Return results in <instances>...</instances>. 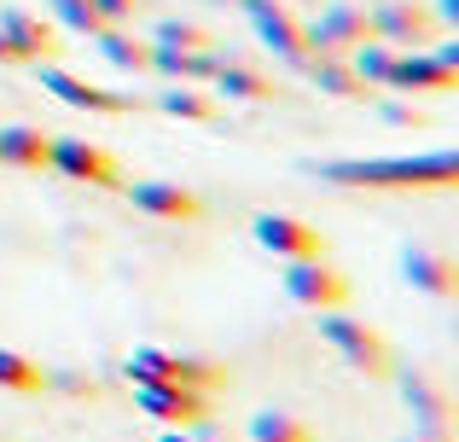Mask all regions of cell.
<instances>
[{
  "instance_id": "cell-12",
  "label": "cell",
  "mask_w": 459,
  "mask_h": 442,
  "mask_svg": "<svg viewBox=\"0 0 459 442\" xmlns=\"http://www.w3.org/2000/svg\"><path fill=\"white\" fill-rule=\"evenodd\" d=\"M128 198H134V210H146L157 221H198L204 216L198 193H186V186H175V181H134Z\"/></svg>"
},
{
  "instance_id": "cell-22",
  "label": "cell",
  "mask_w": 459,
  "mask_h": 442,
  "mask_svg": "<svg viewBox=\"0 0 459 442\" xmlns=\"http://www.w3.org/2000/svg\"><path fill=\"white\" fill-rule=\"evenodd\" d=\"M314 82H320L332 100H360V93H367V82H360L349 65H337V53H320V58H314Z\"/></svg>"
},
{
  "instance_id": "cell-3",
  "label": "cell",
  "mask_w": 459,
  "mask_h": 442,
  "mask_svg": "<svg viewBox=\"0 0 459 442\" xmlns=\"http://www.w3.org/2000/svg\"><path fill=\"white\" fill-rule=\"evenodd\" d=\"M332 181L349 186H448L454 158H425V163H343V169H325Z\"/></svg>"
},
{
  "instance_id": "cell-19",
  "label": "cell",
  "mask_w": 459,
  "mask_h": 442,
  "mask_svg": "<svg viewBox=\"0 0 459 442\" xmlns=\"http://www.w3.org/2000/svg\"><path fill=\"white\" fill-rule=\"evenodd\" d=\"M250 442H314V425L285 408H262L250 413Z\"/></svg>"
},
{
  "instance_id": "cell-16",
  "label": "cell",
  "mask_w": 459,
  "mask_h": 442,
  "mask_svg": "<svg viewBox=\"0 0 459 442\" xmlns=\"http://www.w3.org/2000/svg\"><path fill=\"white\" fill-rule=\"evenodd\" d=\"M0 30H6V41L18 47V58H47L53 53V23L30 18V12H0Z\"/></svg>"
},
{
  "instance_id": "cell-14",
  "label": "cell",
  "mask_w": 459,
  "mask_h": 442,
  "mask_svg": "<svg viewBox=\"0 0 459 442\" xmlns=\"http://www.w3.org/2000/svg\"><path fill=\"white\" fill-rule=\"evenodd\" d=\"M402 268H407V280H413L419 291H430V297H454L459 291V268H454V256H442V250L413 245L402 256Z\"/></svg>"
},
{
  "instance_id": "cell-29",
  "label": "cell",
  "mask_w": 459,
  "mask_h": 442,
  "mask_svg": "<svg viewBox=\"0 0 459 442\" xmlns=\"http://www.w3.org/2000/svg\"><path fill=\"white\" fill-rule=\"evenodd\" d=\"M0 65H23V58H18V47L6 41V30H0Z\"/></svg>"
},
{
  "instance_id": "cell-13",
  "label": "cell",
  "mask_w": 459,
  "mask_h": 442,
  "mask_svg": "<svg viewBox=\"0 0 459 442\" xmlns=\"http://www.w3.org/2000/svg\"><path fill=\"white\" fill-rule=\"evenodd\" d=\"M41 88L53 93V100L76 105V111H100V117H117V111H128V100H117V93H105V88H93V82L70 76V70H53V65L41 70Z\"/></svg>"
},
{
  "instance_id": "cell-6",
  "label": "cell",
  "mask_w": 459,
  "mask_h": 442,
  "mask_svg": "<svg viewBox=\"0 0 459 442\" xmlns=\"http://www.w3.org/2000/svg\"><path fill=\"white\" fill-rule=\"evenodd\" d=\"M308 30V53H355L360 41H372V18L360 6H325Z\"/></svg>"
},
{
  "instance_id": "cell-26",
  "label": "cell",
  "mask_w": 459,
  "mask_h": 442,
  "mask_svg": "<svg viewBox=\"0 0 459 442\" xmlns=\"http://www.w3.org/2000/svg\"><path fill=\"white\" fill-rule=\"evenodd\" d=\"M53 12H58V18H65L76 35H100V30H111V23H105V12L93 6V0H53Z\"/></svg>"
},
{
  "instance_id": "cell-5",
  "label": "cell",
  "mask_w": 459,
  "mask_h": 442,
  "mask_svg": "<svg viewBox=\"0 0 459 442\" xmlns=\"http://www.w3.org/2000/svg\"><path fill=\"white\" fill-rule=\"evenodd\" d=\"M454 65H459L454 47H442L437 58H430V53H395L384 88H402V93H448L454 88Z\"/></svg>"
},
{
  "instance_id": "cell-18",
  "label": "cell",
  "mask_w": 459,
  "mask_h": 442,
  "mask_svg": "<svg viewBox=\"0 0 459 442\" xmlns=\"http://www.w3.org/2000/svg\"><path fill=\"white\" fill-rule=\"evenodd\" d=\"M215 65H221L215 53H180V47H157L152 41V70H163V76H175V82H210Z\"/></svg>"
},
{
  "instance_id": "cell-10",
  "label": "cell",
  "mask_w": 459,
  "mask_h": 442,
  "mask_svg": "<svg viewBox=\"0 0 459 442\" xmlns=\"http://www.w3.org/2000/svg\"><path fill=\"white\" fill-rule=\"evenodd\" d=\"M140 408L163 425H204L210 420V390H186V385H140Z\"/></svg>"
},
{
  "instance_id": "cell-11",
  "label": "cell",
  "mask_w": 459,
  "mask_h": 442,
  "mask_svg": "<svg viewBox=\"0 0 459 442\" xmlns=\"http://www.w3.org/2000/svg\"><path fill=\"white\" fill-rule=\"evenodd\" d=\"M250 18H256L262 41H268L273 53L308 58V30H303V18L291 12V0H250Z\"/></svg>"
},
{
  "instance_id": "cell-8",
  "label": "cell",
  "mask_w": 459,
  "mask_h": 442,
  "mask_svg": "<svg viewBox=\"0 0 459 442\" xmlns=\"http://www.w3.org/2000/svg\"><path fill=\"white\" fill-rule=\"evenodd\" d=\"M402 396H407V408H413V420H419V437L454 442V396L437 385V378L407 373V378H402Z\"/></svg>"
},
{
  "instance_id": "cell-9",
  "label": "cell",
  "mask_w": 459,
  "mask_h": 442,
  "mask_svg": "<svg viewBox=\"0 0 459 442\" xmlns=\"http://www.w3.org/2000/svg\"><path fill=\"white\" fill-rule=\"evenodd\" d=\"M47 169H58L65 181L117 186V163H111V152L88 146V140H53V146H47Z\"/></svg>"
},
{
  "instance_id": "cell-24",
  "label": "cell",
  "mask_w": 459,
  "mask_h": 442,
  "mask_svg": "<svg viewBox=\"0 0 459 442\" xmlns=\"http://www.w3.org/2000/svg\"><path fill=\"white\" fill-rule=\"evenodd\" d=\"M41 385H47V373L30 361V355L0 350V390H18V396H30V390H41Z\"/></svg>"
},
{
  "instance_id": "cell-27",
  "label": "cell",
  "mask_w": 459,
  "mask_h": 442,
  "mask_svg": "<svg viewBox=\"0 0 459 442\" xmlns=\"http://www.w3.org/2000/svg\"><path fill=\"white\" fill-rule=\"evenodd\" d=\"M93 6L105 12V23H123L128 12H134V0H93Z\"/></svg>"
},
{
  "instance_id": "cell-4",
  "label": "cell",
  "mask_w": 459,
  "mask_h": 442,
  "mask_svg": "<svg viewBox=\"0 0 459 442\" xmlns=\"http://www.w3.org/2000/svg\"><path fill=\"white\" fill-rule=\"evenodd\" d=\"M285 297L314 308V315H325V308L349 303V280L325 256H303V262H285Z\"/></svg>"
},
{
  "instance_id": "cell-25",
  "label": "cell",
  "mask_w": 459,
  "mask_h": 442,
  "mask_svg": "<svg viewBox=\"0 0 459 442\" xmlns=\"http://www.w3.org/2000/svg\"><path fill=\"white\" fill-rule=\"evenodd\" d=\"M157 47H180V53H210L215 35H210V30H198V23L169 18V23H157Z\"/></svg>"
},
{
  "instance_id": "cell-15",
  "label": "cell",
  "mask_w": 459,
  "mask_h": 442,
  "mask_svg": "<svg viewBox=\"0 0 459 442\" xmlns=\"http://www.w3.org/2000/svg\"><path fill=\"white\" fill-rule=\"evenodd\" d=\"M47 146H53V140L30 123L0 128V163H12V169H47Z\"/></svg>"
},
{
  "instance_id": "cell-30",
  "label": "cell",
  "mask_w": 459,
  "mask_h": 442,
  "mask_svg": "<svg viewBox=\"0 0 459 442\" xmlns=\"http://www.w3.org/2000/svg\"><path fill=\"white\" fill-rule=\"evenodd\" d=\"M163 442H192V437H186V431H169V437H163Z\"/></svg>"
},
{
  "instance_id": "cell-21",
  "label": "cell",
  "mask_w": 459,
  "mask_h": 442,
  "mask_svg": "<svg viewBox=\"0 0 459 442\" xmlns=\"http://www.w3.org/2000/svg\"><path fill=\"white\" fill-rule=\"evenodd\" d=\"M157 105H163L169 117H186V123H215V111H221V105H215L210 93H198L192 82H180V88H169V93H163Z\"/></svg>"
},
{
  "instance_id": "cell-17",
  "label": "cell",
  "mask_w": 459,
  "mask_h": 442,
  "mask_svg": "<svg viewBox=\"0 0 459 442\" xmlns=\"http://www.w3.org/2000/svg\"><path fill=\"white\" fill-rule=\"evenodd\" d=\"M372 35H384V41H402V47H419V41H430V18H425L419 6H378Z\"/></svg>"
},
{
  "instance_id": "cell-7",
  "label": "cell",
  "mask_w": 459,
  "mask_h": 442,
  "mask_svg": "<svg viewBox=\"0 0 459 442\" xmlns=\"http://www.w3.org/2000/svg\"><path fill=\"white\" fill-rule=\"evenodd\" d=\"M256 245L273 250V256L285 262H303V256H325V233L297 216H273V210H262L256 216Z\"/></svg>"
},
{
  "instance_id": "cell-2",
  "label": "cell",
  "mask_w": 459,
  "mask_h": 442,
  "mask_svg": "<svg viewBox=\"0 0 459 442\" xmlns=\"http://www.w3.org/2000/svg\"><path fill=\"white\" fill-rule=\"evenodd\" d=\"M128 378H134V385L215 390V385H221V367H215V361H192V355H175V350H134V355H128Z\"/></svg>"
},
{
  "instance_id": "cell-31",
  "label": "cell",
  "mask_w": 459,
  "mask_h": 442,
  "mask_svg": "<svg viewBox=\"0 0 459 442\" xmlns=\"http://www.w3.org/2000/svg\"><path fill=\"white\" fill-rule=\"evenodd\" d=\"M395 442H430V437H419V431H413V437H395Z\"/></svg>"
},
{
  "instance_id": "cell-28",
  "label": "cell",
  "mask_w": 459,
  "mask_h": 442,
  "mask_svg": "<svg viewBox=\"0 0 459 442\" xmlns=\"http://www.w3.org/2000/svg\"><path fill=\"white\" fill-rule=\"evenodd\" d=\"M390 123H425V117H419L413 105H390Z\"/></svg>"
},
{
  "instance_id": "cell-1",
  "label": "cell",
  "mask_w": 459,
  "mask_h": 442,
  "mask_svg": "<svg viewBox=\"0 0 459 442\" xmlns=\"http://www.w3.org/2000/svg\"><path fill=\"white\" fill-rule=\"evenodd\" d=\"M320 338L332 343V350L343 355L355 373H367V378H395L390 343H384L378 332L367 326V320H349V315H337V308H325V315H320Z\"/></svg>"
},
{
  "instance_id": "cell-23",
  "label": "cell",
  "mask_w": 459,
  "mask_h": 442,
  "mask_svg": "<svg viewBox=\"0 0 459 442\" xmlns=\"http://www.w3.org/2000/svg\"><path fill=\"white\" fill-rule=\"evenodd\" d=\"M215 82H221L227 100H273V82L245 65H215Z\"/></svg>"
},
{
  "instance_id": "cell-20",
  "label": "cell",
  "mask_w": 459,
  "mask_h": 442,
  "mask_svg": "<svg viewBox=\"0 0 459 442\" xmlns=\"http://www.w3.org/2000/svg\"><path fill=\"white\" fill-rule=\"evenodd\" d=\"M93 41H100V53L111 58L117 70H152V41H134V35H123L117 23H111V30H100Z\"/></svg>"
}]
</instances>
